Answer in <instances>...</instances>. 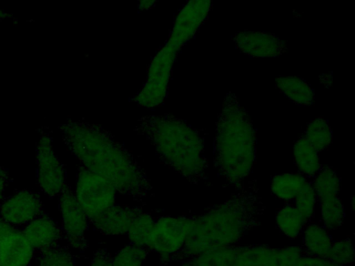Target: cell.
I'll return each mask as SVG.
<instances>
[{"instance_id":"obj_22","label":"cell","mask_w":355,"mask_h":266,"mask_svg":"<svg viewBox=\"0 0 355 266\" xmlns=\"http://www.w3.org/2000/svg\"><path fill=\"white\" fill-rule=\"evenodd\" d=\"M155 222L149 214L139 210L127 233L130 243L149 249Z\"/></svg>"},{"instance_id":"obj_19","label":"cell","mask_w":355,"mask_h":266,"mask_svg":"<svg viewBox=\"0 0 355 266\" xmlns=\"http://www.w3.org/2000/svg\"><path fill=\"white\" fill-rule=\"evenodd\" d=\"M293 154L299 173L306 178L315 177L322 167L319 152L302 136L295 142Z\"/></svg>"},{"instance_id":"obj_5","label":"cell","mask_w":355,"mask_h":266,"mask_svg":"<svg viewBox=\"0 0 355 266\" xmlns=\"http://www.w3.org/2000/svg\"><path fill=\"white\" fill-rule=\"evenodd\" d=\"M211 8L210 1H193L180 12L168 42L152 61L148 80L137 97L143 106L153 107L162 101L177 52L195 35Z\"/></svg>"},{"instance_id":"obj_6","label":"cell","mask_w":355,"mask_h":266,"mask_svg":"<svg viewBox=\"0 0 355 266\" xmlns=\"http://www.w3.org/2000/svg\"><path fill=\"white\" fill-rule=\"evenodd\" d=\"M180 266H334L329 260L306 255L302 246L282 249L264 245L229 246L187 258Z\"/></svg>"},{"instance_id":"obj_8","label":"cell","mask_w":355,"mask_h":266,"mask_svg":"<svg viewBox=\"0 0 355 266\" xmlns=\"http://www.w3.org/2000/svg\"><path fill=\"white\" fill-rule=\"evenodd\" d=\"M36 183L40 193L58 197L68 186L66 171L53 148L51 136L44 134L36 145Z\"/></svg>"},{"instance_id":"obj_25","label":"cell","mask_w":355,"mask_h":266,"mask_svg":"<svg viewBox=\"0 0 355 266\" xmlns=\"http://www.w3.org/2000/svg\"><path fill=\"white\" fill-rule=\"evenodd\" d=\"M147 254V249L130 243L112 257V266H142Z\"/></svg>"},{"instance_id":"obj_21","label":"cell","mask_w":355,"mask_h":266,"mask_svg":"<svg viewBox=\"0 0 355 266\" xmlns=\"http://www.w3.org/2000/svg\"><path fill=\"white\" fill-rule=\"evenodd\" d=\"M275 221L279 229L289 238L298 237L307 224L299 210L294 204L289 203L278 210Z\"/></svg>"},{"instance_id":"obj_20","label":"cell","mask_w":355,"mask_h":266,"mask_svg":"<svg viewBox=\"0 0 355 266\" xmlns=\"http://www.w3.org/2000/svg\"><path fill=\"white\" fill-rule=\"evenodd\" d=\"M307 181L300 173H284L275 175L271 180V191L278 199L289 202L293 200Z\"/></svg>"},{"instance_id":"obj_3","label":"cell","mask_w":355,"mask_h":266,"mask_svg":"<svg viewBox=\"0 0 355 266\" xmlns=\"http://www.w3.org/2000/svg\"><path fill=\"white\" fill-rule=\"evenodd\" d=\"M256 131L236 95L228 92L218 115L214 144V163L218 175L239 187L256 161Z\"/></svg>"},{"instance_id":"obj_1","label":"cell","mask_w":355,"mask_h":266,"mask_svg":"<svg viewBox=\"0 0 355 266\" xmlns=\"http://www.w3.org/2000/svg\"><path fill=\"white\" fill-rule=\"evenodd\" d=\"M63 139L81 166L107 180L123 194L141 196L148 181L119 144L97 127L77 122L62 128Z\"/></svg>"},{"instance_id":"obj_4","label":"cell","mask_w":355,"mask_h":266,"mask_svg":"<svg viewBox=\"0 0 355 266\" xmlns=\"http://www.w3.org/2000/svg\"><path fill=\"white\" fill-rule=\"evenodd\" d=\"M145 133L170 167L184 177L198 180L207 168L204 141L193 128L169 116H153L143 123Z\"/></svg>"},{"instance_id":"obj_24","label":"cell","mask_w":355,"mask_h":266,"mask_svg":"<svg viewBox=\"0 0 355 266\" xmlns=\"http://www.w3.org/2000/svg\"><path fill=\"white\" fill-rule=\"evenodd\" d=\"M35 266H76L69 251L60 245L38 253Z\"/></svg>"},{"instance_id":"obj_10","label":"cell","mask_w":355,"mask_h":266,"mask_svg":"<svg viewBox=\"0 0 355 266\" xmlns=\"http://www.w3.org/2000/svg\"><path fill=\"white\" fill-rule=\"evenodd\" d=\"M44 202L40 193L22 189L6 195L0 202V219L15 229H21L42 214Z\"/></svg>"},{"instance_id":"obj_12","label":"cell","mask_w":355,"mask_h":266,"mask_svg":"<svg viewBox=\"0 0 355 266\" xmlns=\"http://www.w3.org/2000/svg\"><path fill=\"white\" fill-rule=\"evenodd\" d=\"M58 205L63 239L69 247L82 249L89 221L69 186L58 197Z\"/></svg>"},{"instance_id":"obj_26","label":"cell","mask_w":355,"mask_h":266,"mask_svg":"<svg viewBox=\"0 0 355 266\" xmlns=\"http://www.w3.org/2000/svg\"><path fill=\"white\" fill-rule=\"evenodd\" d=\"M352 239L347 238L333 242L327 260L340 266H346L354 260Z\"/></svg>"},{"instance_id":"obj_15","label":"cell","mask_w":355,"mask_h":266,"mask_svg":"<svg viewBox=\"0 0 355 266\" xmlns=\"http://www.w3.org/2000/svg\"><path fill=\"white\" fill-rule=\"evenodd\" d=\"M37 255L21 229L13 228L0 242V266H31Z\"/></svg>"},{"instance_id":"obj_28","label":"cell","mask_w":355,"mask_h":266,"mask_svg":"<svg viewBox=\"0 0 355 266\" xmlns=\"http://www.w3.org/2000/svg\"><path fill=\"white\" fill-rule=\"evenodd\" d=\"M89 266H112V257L103 250L96 251Z\"/></svg>"},{"instance_id":"obj_30","label":"cell","mask_w":355,"mask_h":266,"mask_svg":"<svg viewBox=\"0 0 355 266\" xmlns=\"http://www.w3.org/2000/svg\"><path fill=\"white\" fill-rule=\"evenodd\" d=\"M6 17H8V13H6L2 10H0V19H5Z\"/></svg>"},{"instance_id":"obj_11","label":"cell","mask_w":355,"mask_h":266,"mask_svg":"<svg viewBox=\"0 0 355 266\" xmlns=\"http://www.w3.org/2000/svg\"><path fill=\"white\" fill-rule=\"evenodd\" d=\"M191 218L163 216L155 222L149 249L168 258L182 250Z\"/></svg>"},{"instance_id":"obj_27","label":"cell","mask_w":355,"mask_h":266,"mask_svg":"<svg viewBox=\"0 0 355 266\" xmlns=\"http://www.w3.org/2000/svg\"><path fill=\"white\" fill-rule=\"evenodd\" d=\"M294 206L299 210L308 223L313 216L317 197L312 184L306 181L293 200Z\"/></svg>"},{"instance_id":"obj_7","label":"cell","mask_w":355,"mask_h":266,"mask_svg":"<svg viewBox=\"0 0 355 266\" xmlns=\"http://www.w3.org/2000/svg\"><path fill=\"white\" fill-rule=\"evenodd\" d=\"M73 192L89 222L116 204L115 188L103 177L82 166Z\"/></svg>"},{"instance_id":"obj_2","label":"cell","mask_w":355,"mask_h":266,"mask_svg":"<svg viewBox=\"0 0 355 266\" xmlns=\"http://www.w3.org/2000/svg\"><path fill=\"white\" fill-rule=\"evenodd\" d=\"M239 188L224 202L191 218V228L182 250L185 258L236 245L259 224L264 208L255 188Z\"/></svg>"},{"instance_id":"obj_9","label":"cell","mask_w":355,"mask_h":266,"mask_svg":"<svg viewBox=\"0 0 355 266\" xmlns=\"http://www.w3.org/2000/svg\"><path fill=\"white\" fill-rule=\"evenodd\" d=\"M312 186L320 204L323 227L328 231L338 229L343 223L345 209L338 195L340 180L336 172L329 166H322Z\"/></svg>"},{"instance_id":"obj_17","label":"cell","mask_w":355,"mask_h":266,"mask_svg":"<svg viewBox=\"0 0 355 266\" xmlns=\"http://www.w3.org/2000/svg\"><path fill=\"white\" fill-rule=\"evenodd\" d=\"M275 85L282 94L297 105L310 106L313 103V89L306 80L300 77L279 76L275 78Z\"/></svg>"},{"instance_id":"obj_18","label":"cell","mask_w":355,"mask_h":266,"mask_svg":"<svg viewBox=\"0 0 355 266\" xmlns=\"http://www.w3.org/2000/svg\"><path fill=\"white\" fill-rule=\"evenodd\" d=\"M302 249L309 256L327 260L333 240L323 226L310 223L303 231Z\"/></svg>"},{"instance_id":"obj_32","label":"cell","mask_w":355,"mask_h":266,"mask_svg":"<svg viewBox=\"0 0 355 266\" xmlns=\"http://www.w3.org/2000/svg\"><path fill=\"white\" fill-rule=\"evenodd\" d=\"M3 237L0 236V242L3 240Z\"/></svg>"},{"instance_id":"obj_29","label":"cell","mask_w":355,"mask_h":266,"mask_svg":"<svg viewBox=\"0 0 355 266\" xmlns=\"http://www.w3.org/2000/svg\"><path fill=\"white\" fill-rule=\"evenodd\" d=\"M8 185V175L7 172L0 167V202L6 196Z\"/></svg>"},{"instance_id":"obj_14","label":"cell","mask_w":355,"mask_h":266,"mask_svg":"<svg viewBox=\"0 0 355 266\" xmlns=\"http://www.w3.org/2000/svg\"><path fill=\"white\" fill-rule=\"evenodd\" d=\"M21 230L37 254L60 245L63 239L58 223L44 212Z\"/></svg>"},{"instance_id":"obj_16","label":"cell","mask_w":355,"mask_h":266,"mask_svg":"<svg viewBox=\"0 0 355 266\" xmlns=\"http://www.w3.org/2000/svg\"><path fill=\"white\" fill-rule=\"evenodd\" d=\"M138 211L115 204L90 222L104 235L127 234Z\"/></svg>"},{"instance_id":"obj_13","label":"cell","mask_w":355,"mask_h":266,"mask_svg":"<svg viewBox=\"0 0 355 266\" xmlns=\"http://www.w3.org/2000/svg\"><path fill=\"white\" fill-rule=\"evenodd\" d=\"M232 39L240 51L253 57H276L287 49L285 41L265 32L240 31L233 35Z\"/></svg>"},{"instance_id":"obj_23","label":"cell","mask_w":355,"mask_h":266,"mask_svg":"<svg viewBox=\"0 0 355 266\" xmlns=\"http://www.w3.org/2000/svg\"><path fill=\"white\" fill-rule=\"evenodd\" d=\"M302 136L320 152L331 145L332 131L327 120L317 117L307 124Z\"/></svg>"},{"instance_id":"obj_31","label":"cell","mask_w":355,"mask_h":266,"mask_svg":"<svg viewBox=\"0 0 355 266\" xmlns=\"http://www.w3.org/2000/svg\"><path fill=\"white\" fill-rule=\"evenodd\" d=\"M350 204L352 207V210H354V196H352L351 198Z\"/></svg>"}]
</instances>
